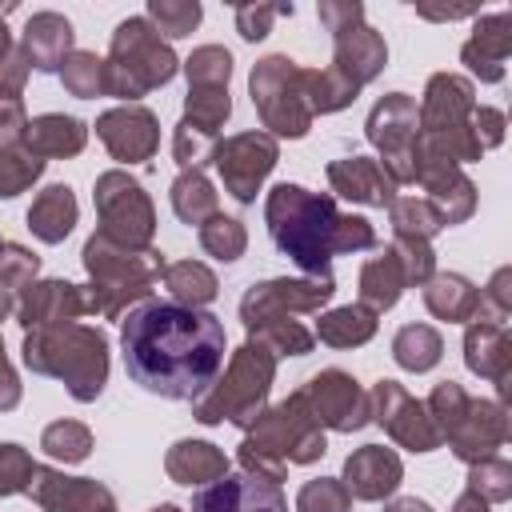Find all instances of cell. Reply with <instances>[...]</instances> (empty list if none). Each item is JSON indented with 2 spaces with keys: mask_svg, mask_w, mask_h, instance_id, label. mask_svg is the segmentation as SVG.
I'll use <instances>...</instances> for the list:
<instances>
[{
  "mask_svg": "<svg viewBox=\"0 0 512 512\" xmlns=\"http://www.w3.org/2000/svg\"><path fill=\"white\" fill-rule=\"evenodd\" d=\"M124 372L152 396L196 400L224 368V324L204 308L144 300L120 324Z\"/></svg>",
  "mask_w": 512,
  "mask_h": 512,
  "instance_id": "1",
  "label": "cell"
},
{
  "mask_svg": "<svg viewBox=\"0 0 512 512\" xmlns=\"http://www.w3.org/2000/svg\"><path fill=\"white\" fill-rule=\"evenodd\" d=\"M264 224L272 244L308 276H328L332 256L376 248L372 220L340 212L332 192H308L304 184H288V180L268 192Z\"/></svg>",
  "mask_w": 512,
  "mask_h": 512,
  "instance_id": "2",
  "label": "cell"
},
{
  "mask_svg": "<svg viewBox=\"0 0 512 512\" xmlns=\"http://www.w3.org/2000/svg\"><path fill=\"white\" fill-rule=\"evenodd\" d=\"M324 452H328V436L296 388L280 404L264 408L252 420V428H244L236 460L244 472L260 476L268 484H280L288 476V464H316Z\"/></svg>",
  "mask_w": 512,
  "mask_h": 512,
  "instance_id": "3",
  "label": "cell"
},
{
  "mask_svg": "<svg viewBox=\"0 0 512 512\" xmlns=\"http://www.w3.org/2000/svg\"><path fill=\"white\" fill-rule=\"evenodd\" d=\"M24 368L36 376H52L68 388L72 400L92 404L108 384V336L96 324H52L24 332L20 344Z\"/></svg>",
  "mask_w": 512,
  "mask_h": 512,
  "instance_id": "4",
  "label": "cell"
},
{
  "mask_svg": "<svg viewBox=\"0 0 512 512\" xmlns=\"http://www.w3.org/2000/svg\"><path fill=\"white\" fill-rule=\"evenodd\" d=\"M84 272H88V316L120 320L136 304H144L164 276L168 260L156 248H128L108 240L104 232H92L84 240Z\"/></svg>",
  "mask_w": 512,
  "mask_h": 512,
  "instance_id": "5",
  "label": "cell"
},
{
  "mask_svg": "<svg viewBox=\"0 0 512 512\" xmlns=\"http://www.w3.org/2000/svg\"><path fill=\"white\" fill-rule=\"evenodd\" d=\"M180 72L172 44L148 24V16H128L116 24L104 56V96L136 104L152 88H164Z\"/></svg>",
  "mask_w": 512,
  "mask_h": 512,
  "instance_id": "6",
  "label": "cell"
},
{
  "mask_svg": "<svg viewBox=\"0 0 512 512\" xmlns=\"http://www.w3.org/2000/svg\"><path fill=\"white\" fill-rule=\"evenodd\" d=\"M272 380H276V356L248 336L232 352L228 368H220V376L212 380V388L192 400V416L200 424H208V428L212 424L252 428V420L268 408Z\"/></svg>",
  "mask_w": 512,
  "mask_h": 512,
  "instance_id": "7",
  "label": "cell"
},
{
  "mask_svg": "<svg viewBox=\"0 0 512 512\" xmlns=\"http://www.w3.org/2000/svg\"><path fill=\"white\" fill-rule=\"evenodd\" d=\"M424 408H428L440 440H448L452 456L464 464L496 456V448H504V440H508V408L500 400L468 396L464 384H456V380H440L432 388V396L424 400Z\"/></svg>",
  "mask_w": 512,
  "mask_h": 512,
  "instance_id": "8",
  "label": "cell"
},
{
  "mask_svg": "<svg viewBox=\"0 0 512 512\" xmlns=\"http://www.w3.org/2000/svg\"><path fill=\"white\" fill-rule=\"evenodd\" d=\"M472 112H476V84L460 72H436L416 108V116H420L416 148L436 152L452 164L480 160L484 148L472 132Z\"/></svg>",
  "mask_w": 512,
  "mask_h": 512,
  "instance_id": "9",
  "label": "cell"
},
{
  "mask_svg": "<svg viewBox=\"0 0 512 512\" xmlns=\"http://www.w3.org/2000/svg\"><path fill=\"white\" fill-rule=\"evenodd\" d=\"M304 76H308V68H300L284 52H272V56L252 64L248 96H252V108H256V116L264 124L260 132H268L272 140H300V136H308L316 116L308 108Z\"/></svg>",
  "mask_w": 512,
  "mask_h": 512,
  "instance_id": "10",
  "label": "cell"
},
{
  "mask_svg": "<svg viewBox=\"0 0 512 512\" xmlns=\"http://www.w3.org/2000/svg\"><path fill=\"white\" fill-rule=\"evenodd\" d=\"M320 24L332 32V68H340L356 88L372 84L388 64V44L364 24L360 0H320Z\"/></svg>",
  "mask_w": 512,
  "mask_h": 512,
  "instance_id": "11",
  "label": "cell"
},
{
  "mask_svg": "<svg viewBox=\"0 0 512 512\" xmlns=\"http://www.w3.org/2000/svg\"><path fill=\"white\" fill-rule=\"evenodd\" d=\"M92 204L100 216V228L108 240L128 244V248H152L156 236V208L152 196L144 192V184L136 176H128L124 168H108L96 176L92 188Z\"/></svg>",
  "mask_w": 512,
  "mask_h": 512,
  "instance_id": "12",
  "label": "cell"
},
{
  "mask_svg": "<svg viewBox=\"0 0 512 512\" xmlns=\"http://www.w3.org/2000/svg\"><path fill=\"white\" fill-rule=\"evenodd\" d=\"M364 136L368 144L380 152V168L388 172V180L412 184L416 180V136H420V116H416V100L408 92H388L372 104L368 120H364Z\"/></svg>",
  "mask_w": 512,
  "mask_h": 512,
  "instance_id": "13",
  "label": "cell"
},
{
  "mask_svg": "<svg viewBox=\"0 0 512 512\" xmlns=\"http://www.w3.org/2000/svg\"><path fill=\"white\" fill-rule=\"evenodd\" d=\"M336 292L332 272L328 276H276L260 280L240 296V320L244 328H256L272 316H296V312H320Z\"/></svg>",
  "mask_w": 512,
  "mask_h": 512,
  "instance_id": "14",
  "label": "cell"
},
{
  "mask_svg": "<svg viewBox=\"0 0 512 512\" xmlns=\"http://www.w3.org/2000/svg\"><path fill=\"white\" fill-rule=\"evenodd\" d=\"M276 160H280V144L260 128L220 140L216 156H212V164H216V172L224 180V192L236 204H252L256 200V192L268 180V172L276 168Z\"/></svg>",
  "mask_w": 512,
  "mask_h": 512,
  "instance_id": "15",
  "label": "cell"
},
{
  "mask_svg": "<svg viewBox=\"0 0 512 512\" xmlns=\"http://www.w3.org/2000/svg\"><path fill=\"white\" fill-rule=\"evenodd\" d=\"M368 412H372V420L400 444V448H408V452H432V448H440L444 440H440V432H436V424H432V416H428V408H424V400H416L404 384H396V380H376L372 384V392H368Z\"/></svg>",
  "mask_w": 512,
  "mask_h": 512,
  "instance_id": "16",
  "label": "cell"
},
{
  "mask_svg": "<svg viewBox=\"0 0 512 512\" xmlns=\"http://www.w3.org/2000/svg\"><path fill=\"white\" fill-rule=\"evenodd\" d=\"M308 412L316 416L320 428H332V432H360L364 424H372V412H368V392L360 388L356 376H348L344 368H324L316 372L304 388H300Z\"/></svg>",
  "mask_w": 512,
  "mask_h": 512,
  "instance_id": "17",
  "label": "cell"
},
{
  "mask_svg": "<svg viewBox=\"0 0 512 512\" xmlns=\"http://www.w3.org/2000/svg\"><path fill=\"white\" fill-rule=\"evenodd\" d=\"M412 184L424 188V200L436 208L444 228L464 224L476 212V184L460 172V164H452V160H444L436 152L416 148V180Z\"/></svg>",
  "mask_w": 512,
  "mask_h": 512,
  "instance_id": "18",
  "label": "cell"
},
{
  "mask_svg": "<svg viewBox=\"0 0 512 512\" xmlns=\"http://www.w3.org/2000/svg\"><path fill=\"white\" fill-rule=\"evenodd\" d=\"M96 136L120 164H144L160 148V120L144 104H120L96 116Z\"/></svg>",
  "mask_w": 512,
  "mask_h": 512,
  "instance_id": "19",
  "label": "cell"
},
{
  "mask_svg": "<svg viewBox=\"0 0 512 512\" xmlns=\"http://www.w3.org/2000/svg\"><path fill=\"white\" fill-rule=\"evenodd\" d=\"M28 496L44 512H116L112 488H104L92 476H68V472H60L52 464H36L32 468Z\"/></svg>",
  "mask_w": 512,
  "mask_h": 512,
  "instance_id": "20",
  "label": "cell"
},
{
  "mask_svg": "<svg viewBox=\"0 0 512 512\" xmlns=\"http://www.w3.org/2000/svg\"><path fill=\"white\" fill-rule=\"evenodd\" d=\"M188 512H288V500L280 484H268L252 472H228L216 484H204Z\"/></svg>",
  "mask_w": 512,
  "mask_h": 512,
  "instance_id": "21",
  "label": "cell"
},
{
  "mask_svg": "<svg viewBox=\"0 0 512 512\" xmlns=\"http://www.w3.org/2000/svg\"><path fill=\"white\" fill-rule=\"evenodd\" d=\"M80 316H88V292L72 280H32L16 300V324L24 332L72 324Z\"/></svg>",
  "mask_w": 512,
  "mask_h": 512,
  "instance_id": "22",
  "label": "cell"
},
{
  "mask_svg": "<svg viewBox=\"0 0 512 512\" xmlns=\"http://www.w3.org/2000/svg\"><path fill=\"white\" fill-rule=\"evenodd\" d=\"M464 364H468L472 376L492 380L496 392H500V404H504L508 392H512V336H508V324H492V320L472 316L468 328H464Z\"/></svg>",
  "mask_w": 512,
  "mask_h": 512,
  "instance_id": "23",
  "label": "cell"
},
{
  "mask_svg": "<svg viewBox=\"0 0 512 512\" xmlns=\"http://www.w3.org/2000/svg\"><path fill=\"white\" fill-rule=\"evenodd\" d=\"M400 480H404V464L384 444H364V448L348 452L344 476H340V484L348 488V496L352 500H368V504L388 500L400 488Z\"/></svg>",
  "mask_w": 512,
  "mask_h": 512,
  "instance_id": "24",
  "label": "cell"
},
{
  "mask_svg": "<svg viewBox=\"0 0 512 512\" xmlns=\"http://www.w3.org/2000/svg\"><path fill=\"white\" fill-rule=\"evenodd\" d=\"M508 52H512V12H488V16H476L472 36L460 48V64L480 84H500Z\"/></svg>",
  "mask_w": 512,
  "mask_h": 512,
  "instance_id": "25",
  "label": "cell"
},
{
  "mask_svg": "<svg viewBox=\"0 0 512 512\" xmlns=\"http://www.w3.org/2000/svg\"><path fill=\"white\" fill-rule=\"evenodd\" d=\"M328 188L332 196H344L352 204L388 208L396 200V184L372 156H340L328 164Z\"/></svg>",
  "mask_w": 512,
  "mask_h": 512,
  "instance_id": "26",
  "label": "cell"
},
{
  "mask_svg": "<svg viewBox=\"0 0 512 512\" xmlns=\"http://www.w3.org/2000/svg\"><path fill=\"white\" fill-rule=\"evenodd\" d=\"M72 40H76V32H72L68 16H60V12H32L24 32H20V52H24L28 68L60 72L64 60L76 52Z\"/></svg>",
  "mask_w": 512,
  "mask_h": 512,
  "instance_id": "27",
  "label": "cell"
},
{
  "mask_svg": "<svg viewBox=\"0 0 512 512\" xmlns=\"http://www.w3.org/2000/svg\"><path fill=\"white\" fill-rule=\"evenodd\" d=\"M88 144V124L76 120V116H64V112H44V116H32L28 120V132H24V144L32 156H40L44 164L48 160H68V156H80Z\"/></svg>",
  "mask_w": 512,
  "mask_h": 512,
  "instance_id": "28",
  "label": "cell"
},
{
  "mask_svg": "<svg viewBox=\"0 0 512 512\" xmlns=\"http://www.w3.org/2000/svg\"><path fill=\"white\" fill-rule=\"evenodd\" d=\"M164 472L172 484L204 488V484H216L220 476H228V456L212 440H176L164 456Z\"/></svg>",
  "mask_w": 512,
  "mask_h": 512,
  "instance_id": "29",
  "label": "cell"
},
{
  "mask_svg": "<svg viewBox=\"0 0 512 512\" xmlns=\"http://www.w3.org/2000/svg\"><path fill=\"white\" fill-rule=\"evenodd\" d=\"M424 288V308L436 316V320H448V324H468L480 308V288L460 276V272H436Z\"/></svg>",
  "mask_w": 512,
  "mask_h": 512,
  "instance_id": "30",
  "label": "cell"
},
{
  "mask_svg": "<svg viewBox=\"0 0 512 512\" xmlns=\"http://www.w3.org/2000/svg\"><path fill=\"white\" fill-rule=\"evenodd\" d=\"M76 216H80V208H76L72 188H68V184H48V188L32 200V208H28V228H32L36 240L60 244V240L76 228Z\"/></svg>",
  "mask_w": 512,
  "mask_h": 512,
  "instance_id": "31",
  "label": "cell"
},
{
  "mask_svg": "<svg viewBox=\"0 0 512 512\" xmlns=\"http://www.w3.org/2000/svg\"><path fill=\"white\" fill-rule=\"evenodd\" d=\"M404 288H408V276H404V264H400V256L392 252V244L360 268V304L372 308L376 316L388 312V308L404 296Z\"/></svg>",
  "mask_w": 512,
  "mask_h": 512,
  "instance_id": "32",
  "label": "cell"
},
{
  "mask_svg": "<svg viewBox=\"0 0 512 512\" xmlns=\"http://www.w3.org/2000/svg\"><path fill=\"white\" fill-rule=\"evenodd\" d=\"M376 312L372 308H364V304H340V308H332V312H324L320 320H316V340L320 344H328V348H360V344H368L372 336H376Z\"/></svg>",
  "mask_w": 512,
  "mask_h": 512,
  "instance_id": "33",
  "label": "cell"
},
{
  "mask_svg": "<svg viewBox=\"0 0 512 512\" xmlns=\"http://www.w3.org/2000/svg\"><path fill=\"white\" fill-rule=\"evenodd\" d=\"M160 280H164L168 296H172L176 304H184V308H204V304H212L216 292H220L216 272H212L208 264H200V260H176V264L164 268Z\"/></svg>",
  "mask_w": 512,
  "mask_h": 512,
  "instance_id": "34",
  "label": "cell"
},
{
  "mask_svg": "<svg viewBox=\"0 0 512 512\" xmlns=\"http://www.w3.org/2000/svg\"><path fill=\"white\" fill-rule=\"evenodd\" d=\"M168 200H172V212L192 228H200V224H208L216 212H220V196H216V188H212V180L204 176V172H180L176 180H172V192H168Z\"/></svg>",
  "mask_w": 512,
  "mask_h": 512,
  "instance_id": "35",
  "label": "cell"
},
{
  "mask_svg": "<svg viewBox=\"0 0 512 512\" xmlns=\"http://www.w3.org/2000/svg\"><path fill=\"white\" fill-rule=\"evenodd\" d=\"M444 356V336L432 324H404L392 336V360L404 372H432Z\"/></svg>",
  "mask_w": 512,
  "mask_h": 512,
  "instance_id": "36",
  "label": "cell"
},
{
  "mask_svg": "<svg viewBox=\"0 0 512 512\" xmlns=\"http://www.w3.org/2000/svg\"><path fill=\"white\" fill-rule=\"evenodd\" d=\"M304 88H308V108H312V116H328V112H340V108H348L356 96H360V88L340 72V68H308V76H304Z\"/></svg>",
  "mask_w": 512,
  "mask_h": 512,
  "instance_id": "37",
  "label": "cell"
},
{
  "mask_svg": "<svg viewBox=\"0 0 512 512\" xmlns=\"http://www.w3.org/2000/svg\"><path fill=\"white\" fill-rule=\"evenodd\" d=\"M248 336H252L260 348H268L276 360H280V356H308V352L316 348L312 328H304V324L292 320V316H272V320L248 328Z\"/></svg>",
  "mask_w": 512,
  "mask_h": 512,
  "instance_id": "38",
  "label": "cell"
},
{
  "mask_svg": "<svg viewBox=\"0 0 512 512\" xmlns=\"http://www.w3.org/2000/svg\"><path fill=\"white\" fill-rule=\"evenodd\" d=\"M228 116H232V96H228V88L188 84L184 116H180V120H188V124H196V128H204V132H212V136H220V128H224Z\"/></svg>",
  "mask_w": 512,
  "mask_h": 512,
  "instance_id": "39",
  "label": "cell"
},
{
  "mask_svg": "<svg viewBox=\"0 0 512 512\" xmlns=\"http://www.w3.org/2000/svg\"><path fill=\"white\" fill-rule=\"evenodd\" d=\"M388 220H392V232L396 236H416V240H432L444 228L440 216H436V208L424 196H396L388 204Z\"/></svg>",
  "mask_w": 512,
  "mask_h": 512,
  "instance_id": "40",
  "label": "cell"
},
{
  "mask_svg": "<svg viewBox=\"0 0 512 512\" xmlns=\"http://www.w3.org/2000/svg\"><path fill=\"white\" fill-rule=\"evenodd\" d=\"M40 448H44L52 460L80 464V460H88V452H92V432H88V424H80V420H52V424L40 432Z\"/></svg>",
  "mask_w": 512,
  "mask_h": 512,
  "instance_id": "41",
  "label": "cell"
},
{
  "mask_svg": "<svg viewBox=\"0 0 512 512\" xmlns=\"http://www.w3.org/2000/svg\"><path fill=\"white\" fill-rule=\"evenodd\" d=\"M200 248H204L208 256H216L220 264H232V260L244 256V248H248V232H244V224H240L236 216L216 212L208 224H200Z\"/></svg>",
  "mask_w": 512,
  "mask_h": 512,
  "instance_id": "42",
  "label": "cell"
},
{
  "mask_svg": "<svg viewBox=\"0 0 512 512\" xmlns=\"http://www.w3.org/2000/svg\"><path fill=\"white\" fill-rule=\"evenodd\" d=\"M204 8L196 0H148V24L164 36V40H180L192 36L200 24Z\"/></svg>",
  "mask_w": 512,
  "mask_h": 512,
  "instance_id": "43",
  "label": "cell"
},
{
  "mask_svg": "<svg viewBox=\"0 0 512 512\" xmlns=\"http://www.w3.org/2000/svg\"><path fill=\"white\" fill-rule=\"evenodd\" d=\"M60 80H64V92L76 96V100H92V96H104V60L96 52H84L76 48L64 68H60Z\"/></svg>",
  "mask_w": 512,
  "mask_h": 512,
  "instance_id": "44",
  "label": "cell"
},
{
  "mask_svg": "<svg viewBox=\"0 0 512 512\" xmlns=\"http://www.w3.org/2000/svg\"><path fill=\"white\" fill-rule=\"evenodd\" d=\"M216 144H220V136L180 120L172 132V160L180 164V172H204V164H212V156H216Z\"/></svg>",
  "mask_w": 512,
  "mask_h": 512,
  "instance_id": "45",
  "label": "cell"
},
{
  "mask_svg": "<svg viewBox=\"0 0 512 512\" xmlns=\"http://www.w3.org/2000/svg\"><path fill=\"white\" fill-rule=\"evenodd\" d=\"M44 176V160L32 156L28 148H0V200L20 196Z\"/></svg>",
  "mask_w": 512,
  "mask_h": 512,
  "instance_id": "46",
  "label": "cell"
},
{
  "mask_svg": "<svg viewBox=\"0 0 512 512\" xmlns=\"http://www.w3.org/2000/svg\"><path fill=\"white\" fill-rule=\"evenodd\" d=\"M188 84H212V88H228L232 80V52L220 44H200L192 48V56L180 64Z\"/></svg>",
  "mask_w": 512,
  "mask_h": 512,
  "instance_id": "47",
  "label": "cell"
},
{
  "mask_svg": "<svg viewBox=\"0 0 512 512\" xmlns=\"http://www.w3.org/2000/svg\"><path fill=\"white\" fill-rule=\"evenodd\" d=\"M468 492L484 496L488 504H504L512 496V464L500 460V456L468 464Z\"/></svg>",
  "mask_w": 512,
  "mask_h": 512,
  "instance_id": "48",
  "label": "cell"
},
{
  "mask_svg": "<svg viewBox=\"0 0 512 512\" xmlns=\"http://www.w3.org/2000/svg\"><path fill=\"white\" fill-rule=\"evenodd\" d=\"M36 272H40L36 252H28L24 244H4V252H0V292L20 300V292L36 280Z\"/></svg>",
  "mask_w": 512,
  "mask_h": 512,
  "instance_id": "49",
  "label": "cell"
},
{
  "mask_svg": "<svg viewBox=\"0 0 512 512\" xmlns=\"http://www.w3.org/2000/svg\"><path fill=\"white\" fill-rule=\"evenodd\" d=\"M348 508H352V496L336 476L308 480L296 492V512H348Z\"/></svg>",
  "mask_w": 512,
  "mask_h": 512,
  "instance_id": "50",
  "label": "cell"
},
{
  "mask_svg": "<svg viewBox=\"0 0 512 512\" xmlns=\"http://www.w3.org/2000/svg\"><path fill=\"white\" fill-rule=\"evenodd\" d=\"M392 252L400 256L404 264V276H408V288L416 284H428L436 276V252H432V240H416V236H392Z\"/></svg>",
  "mask_w": 512,
  "mask_h": 512,
  "instance_id": "51",
  "label": "cell"
},
{
  "mask_svg": "<svg viewBox=\"0 0 512 512\" xmlns=\"http://www.w3.org/2000/svg\"><path fill=\"white\" fill-rule=\"evenodd\" d=\"M36 460L20 444H0V496H20L32 484Z\"/></svg>",
  "mask_w": 512,
  "mask_h": 512,
  "instance_id": "52",
  "label": "cell"
},
{
  "mask_svg": "<svg viewBox=\"0 0 512 512\" xmlns=\"http://www.w3.org/2000/svg\"><path fill=\"white\" fill-rule=\"evenodd\" d=\"M476 316L492 320V324H508V316H512V268H496V276L480 288Z\"/></svg>",
  "mask_w": 512,
  "mask_h": 512,
  "instance_id": "53",
  "label": "cell"
},
{
  "mask_svg": "<svg viewBox=\"0 0 512 512\" xmlns=\"http://www.w3.org/2000/svg\"><path fill=\"white\" fill-rule=\"evenodd\" d=\"M276 16H292V4H240L236 8V32L248 44H256V40H264L272 32Z\"/></svg>",
  "mask_w": 512,
  "mask_h": 512,
  "instance_id": "54",
  "label": "cell"
},
{
  "mask_svg": "<svg viewBox=\"0 0 512 512\" xmlns=\"http://www.w3.org/2000/svg\"><path fill=\"white\" fill-rule=\"evenodd\" d=\"M28 132V112L24 100L12 92H0V148H20Z\"/></svg>",
  "mask_w": 512,
  "mask_h": 512,
  "instance_id": "55",
  "label": "cell"
},
{
  "mask_svg": "<svg viewBox=\"0 0 512 512\" xmlns=\"http://www.w3.org/2000/svg\"><path fill=\"white\" fill-rule=\"evenodd\" d=\"M472 132H476V140H480L484 152L496 148V144L504 140V112H500V108H484V104H476V112H472Z\"/></svg>",
  "mask_w": 512,
  "mask_h": 512,
  "instance_id": "56",
  "label": "cell"
},
{
  "mask_svg": "<svg viewBox=\"0 0 512 512\" xmlns=\"http://www.w3.org/2000/svg\"><path fill=\"white\" fill-rule=\"evenodd\" d=\"M28 60H24V52H20V44H12V52L4 56V64H0V92H12V96H20L24 92V80H28Z\"/></svg>",
  "mask_w": 512,
  "mask_h": 512,
  "instance_id": "57",
  "label": "cell"
},
{
  "mask_svg": "<svg viewBox=\"0 0 512 512\" xmlns=\"http://www.w3.org/2000/svg\"><path fill=\"white\" fill-rule=\"evenodd\" d=\"M20 396H24L20 376H16V368L8 364V356H4V340H0V412H12V408L20 404Z\"/></svg>",
  "mask_w": 512,
  "mask_h": 512,
  "instance_id": "58",
  "label": "cell"
},
{
  "mask_svg": "<svg viewBox=\"0 0 512 512\" xmlns=\"http://www.w3.org/2000/svg\"><path fill=\"white\" fill-rule=\"evenodd\" d=\"M416 16H424V20H464V16H476V8H416Z\"/></svg>",
  "mask_w": 512,
  "mask_h": 512,
  "instance_id": "59",
  "label": "cell"
},
{
  "mask_svg": "<svg viewBox=\"0 0 512 512\" xmlns=\"http://www.w3.org/2000/svg\"><path fill=\"white\" fill-rule=\"evenodd\" d=\"M452 512H492V504H488L484 496H476V492H468V488H464V492L456 496Z\"/></svg>",
  "mask_w": 512,
  "mask_h": 512,
  "instance_id": "60",
  "label": "cell"
},
{
  "mask_svg": "<svg viewBox=\"0 0 512 512\" xmlns=\"http://www.w3.org/2000/svg\"><path fill=\"white\" fill-rule=\"evenodd\" d=\"M384 512H432V508L424 500H416V496H396V500L384 504Z\"/></svg>",
  "mask_w": 512,
  "mask_h": 512,
  "instance_id": "61",
  "label": "cell"
},
{
  "mask_svg": "<svg viewBox=\"0 0 512 512\" xmlns=\"http://www.w3.org/2000/svg\"><path fill=\"white\" fill-rule=\"evenodd\" d=\"M8 52H12V32H8V24H4V16H0V64H4Z\"/></svg>",
  "mask_w": 512,
  "mask_h": 512,
  "instance_id": "62",
  "label": "cell"
},
{
  "mask_svg": "<svg viewBox=\"0 0 512 512\" xmlns=\"http://www.w3.org/2000/svg\"><path fill=\"white\" fill-rule=\"evenodd\" d=\"M148 512H184V508H176V504H156V508H148Z\"/></svg>",
  "mask_w": 512,
  "mask_h": 512,
  "instance_id": "63",
  "label": "cell"
},
{
  "mask_svg": "<svg viewBox=\"0 0 512 512\" xmlns=\"http://www.w3.org/2000/svg\"><path fill=\"white\" fill-rule=\"evenodd\" d=\"M0 252H4V240H0Z\"/></svg>",
  "mask_w": 512,
  "mask_h": 512,
  "instance_id": "64",
  "label": "cell"
}]
</instances>
